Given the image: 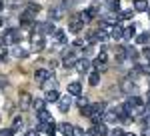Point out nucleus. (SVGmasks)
Instances as JSON below:
<instances>
[{
	"label": "nucleus",
	"instance_id": "423d86ee",
	"mask_svg": "<svg viewBox=\"0 0 150 136\" xmlns=\"http://www.w3.org/2000/svg\"><path fill=\"white\" fill-rule=\"evenodd\" d=\"M90 66H92V62H90L88 58H78V60L74 62V68H76L80 74H86V72L90 70Z\"/></svg>",
	"mask_w": 150,
	"mask_h": 136
},
{
	"label": "nucleus",
	"instance_id": "37998d69",
	"mask_svg": "<svg viewBox=\"0 0 150 136\" xmlns=\"http://www.w3.org/2000/svg\"><path fill=\"white\" fill-rule=\"evenodd\" d=\"M0 26H2V18H0Z\"/></svg>",
	"mask_w": 150,
	"mask_h": 136
},
{
	"label": "nucleus",
	"instance_id": "6e6552de",
	"mask_svg": "<svg viewBox=\"0 0 150 136\" xmlns=\"http://www.w3.org/2000/svg\"><path fill=\"white\" fill-rule=\"evenodd\" d=\"M48 78H52V72L46 70V68H40V70H36V72H34V80H36V82H46Z\"/></svg>",
	"mask_w": 150,
	"mask_h": 136
},
{
	"label": "nucleus",
	"instance_id": "a211bd4d",
	"mask_svg": "<svg viewBox=\"0 0 150 136\" xmlns=\"http://www.w3.org/2000/svg\"><path fill=\"white\" fill-rule=\"evenodd\" d=\"M88 84H90V86H98V84H100V72H96V70L90 72V76H88Z\"/></svg>",
	"mask_w": 150,
	"mask_h": 136
},
{
	"label": "nucleus",
	"instance_id": "5701e85b",
	"mask_svg": "<svg viewBox=\"0 0 150 136\" xmlns=\"http://www.w3.org/2000/svg\"><path fill=\"white\" fill-rule=\"evenodd\" d=\"M124 50H126V58H130V60H136V58H138L136 48H132V46H124Z\"/></svg>",
	"mask_w": 150,
	"mask_h": 136
},
{
	"label": "nucleus",
	"instance_id": "cd10ccee",
	"mask_svg": "<svg viewBox=\"0 0 150 136\" xmlns=\"http://www.w3.org/2000/svg\"><path fill=\"white\" fill-rule=\"evenodd\" d=\"M44 104H46V102L40 100V98H32V108H36V112H38V110H42V108H44Z\"/></svg>",
	"mask_w": 150,
	"mask_h": 136
},
{
	"label": "nucleus",
	"instance_id": "ddd939ff",
	"mask_svg": "<svg viewBox=\"0 0 150 136\" xmlns=\"http://www.w3.org/2000/svg\"><path fill=\"white\" fill-rule=\"evenodd\" d=\"M48 16H50V20H60V18L64 16L62 6H58V8H50V10H48Z\"/></svg>",
	"mask_w": 150,
	"mask_h": 136
},
{
	"label": "nucleus",
	"instance_id": "79ce46f5",
	"mask_svg": "<svg viewBox=\"0 0 150 136\" xmlns=\"http://www.w3.org/2000/svg\"><path fill=\"white\" fill-rule=\"evenodd\" d=\"M146 12H148V16H150V4H148V10H146Z\"/></svg>",
	"mask_w": 150,
	"mask_h": 136
},
{
	"label": "nucleus",
	"instance_id": "c756f323",
	"mask_svg": "<svg viewBox=\"0 0 150 136\" xmlns=\"http://www.w3.org/2000/svg\"><path fill=\"white\" fill-rule=\"evenodd\" d=\"M64 38H66V32H64V30H56V32H54V40H56V42H64Z\"/></svg>",
	"mask_w": 150,
	"mask_h": 136
},
{
	"label": "nucleus",
	"instance_id": "9d476101",
	"mask_svg": "<svg viewBox=\"0 0 150 136\" xmlns=\"http://www.w3.org/2000/svg\"><path fill=\"white\" fill-rule=\"evenodd\" d=\"M58 104H60V106H58V108H60V112L66 114L70 110V104H72V102H70L68 96H62V98H58Z\"/></svg>",
	"mask_w": 150,
	"mask_h": 136
},
{
	"label": "nucleus",
	"instance_id": "f704fd0d",
	"mask_svg": "<svg viewBox=\"0 0 150 136\" xmlns=\"http://www.w3.org/2000/svg\"><path fill=\"white\" fill-rule=\"evenodd\" d=\"M76 104H78V106H80V108H84V106H86V104H88V98H86V96H84V98H78V102H76Z\"/></svg>",
	"mask_w": 150,
	"mask_h": 136
},
{
	"label": "nucleus",
	"instance_id": "58836bf2",
	"mask_svg": "<svg viewBox=\"0 0 150 136\" xmlns=\"http://www.w3.org/2000/svg\"><path fill=\"white\" fill-rule=\"evenodd\" d=\"M2 86H6V78L4 76H0V90H2Z\"/></svg>",
	"mask_w": 150,
	"mask_h": 136
},
{
	"label": "nucleus",
	"instance_id": "bb28decb",
	"mask_svg": "<svg viewBox=\"0 0 150 136\" xmlns=\"http://www.w3.org/2000/svg\"><path fill=\"white\" fill-rule=\"evenodd\" d=\"M22 126H24V122H22V118H20V116H16V118L12 120V130H14V132H16V130H20Z\"/></svg>",
	"mask_w": 150,
	"mask_h": 136
},
{
	"label": "nucleus",
	"instance_id": "c85d7f7f",
	"mask_svg": "<svg viewBox=\"0 0 150 136\" xmlns=\"http://www.w3.org/2000/svg\"><path fill=\"white\" fill-rule=\"evenodd\" d=\"M108 6H110V10H114V12H118V8H120V0H104Z\"/></svg>",
	"mask_w": 150,
	"mask_h": 136
},
{
	"label": "nucleus",
	"instance_id": "4be33fe9",
	"mask_svg": "<svg viewBox=\"0 0 150 136\" xmlns=\"http://www.w3.org/2000/svg\"><path fill=\"white\" fill-rule=\"evenodd\" d=\"M42 84H44V90H58V82L54 78H52V80L48 78L46 82H42Z\"/></svg>",
	"mask_w": 150,
	"mask_h": 136
},
{
	"label": "nucleus",
	"instance_id": "7c9ffc66",
	"mask_svg": "<svg viewBox=\"0 0 150 136\" xmlns=\"http://www.w3.org/2000/svg\"><path fill=\"white\" fill-rule=\"evenodd\" d=\"M12 134H14L12 128H0V136H12Z\"/></svg>",
	"mask_w": 150,
	"mask_h": 136
},
{
	"label": "nucleus",
	"instance_id": "a878e982",
	"mask_svg": "<svg viewBox=\"0 0 150 136\" xmlns=\"http://www.w3.org/2000/svg\"><path fill=\"white\" fill-rule=\"evenodd\" d=\"M124 58H126V50H124V46H118V48H116V60L122 62Z\"/></svg>",
	"mask_w": 150,
	"mask_h": 136
},
{
	"label": "nucleus",
	"instance_id": "aec40b11",
	"mask_svg": "<svg viewBox=\"0 0 150 136\" xmlns=\"http://www.w3.org/2000/svg\"><path fill=\"white\" fill-rule=\"evenodd\" d=\"M116 14H118V20H128L134 16V10H118Z\"/></svg>",
	"mask_w": 150,
	"mask_h": 136
},
{
	"label": "nucleus",
	"instance_id": "e433bc0d",
	"mask_svg": "<svg viewBox=\"0 0 150 136\" xmlns=\"http://www.w3.org/2000/svg\"><path fill=\"white\" fill-rule=\"evenodd\" d=\"M0 58H6V46L0 44Z\"/></svg>",
	"mask_w": 150,
	"mask_h": 136
},
{
	"label": "nucleus",
	"instance_id": "2eb2a0df",
	"mask_svg": "<svg viewBox=\"0 0 150 136\" xmlns=\"http://www.w3.org/2000/svg\"><path fill=\"white\" fill-rule=\"evenodd\" d=\"M132 6H134V10H136V12H146V10H148V0H134Z\"/></svg>",
	"mask_w": 150,
	"mask_h": 136
},
{
	"label": "nucleus",
	"instance_id": "f8f14e48",
	"mask_svg": "<svg viewBox=\"0 0 150 136\" xmlns=\"http://www.w3.org/2000/svg\"><path fill=\"white\" fill-rule=\"evenodd\" d=\"M36 116H38V120H40V122H52V120H54V118H52V114L48 112L46 108L38 110V112H36Z\"/></svg>",
	"mask_w": 150,
	"mask_h": 136
},
{
	"label": "nucleus",
	"instance_id": "2f4dec72",
	"mask_svg": "<svg viewBox=\"0 0 150 136\" xmlns=\"http://www.w3.org/2000/svg\"><path fill=\"white\" fill-rule=\"evenodd\" d=\"M110 136H124V130H122V128H120V126H116L114 130H112V132H110Z\"/></svg>",
	"mask_w": 150,
	"mask_h": 136
},
{
	"label": "nucleus",
	"instance_id": "72a5a7b5",
	"mask_svg": "<svg viewBox=\"0 0 150 136\" xmlns=\"http://www.w3.org/2000/svg\"><path fill=\"white\" fill-rule=\"evenodd\" d=\"M140 136H150V124H144V126H142V132H140Z\"/></svg>",
	"mask_w": 150,
	"mask_h": 136
},
{
	"label": "nucleus",
	"instance_id": "4468645a",
	"mask_svg": "<svg viewBox=\"0 0 150 136\" xmlns=\"http://www.w3.org/2000/svg\"><path fill=\"white\" fill-rule=\"evenodd\" d=\"M134 34H136V26L130 24V26H126V28H122V40H130Z\"/></svg>",
	"mask_w": 150,
	"mask_h": 136
},
{
	"label": "nucleus",
	"instance_id": "473e14b6",
	"mask_svg": "<svg viewBox=\"0 0 150 136\" xmlns=\"http://www.w3.org/2000/svg\"><path fill=\"white\" fill-rule=\"evenodd\" d=\"M72 136H86V132H84L82 128H76V126H74V128H72Z\"/></svg>",
	"mask_w": 150,
	"mask_h": 136
},
{
	"label": "nucleus",
	"instance_id": "4c0bfd02",
	"mask_svg": "<svg viewBox=\"0 0 150 136\" xmlns=\"http://www.w3.org/2000/svg\"><path fill=\"white\" fill-rule=\"evenodd\" d=\"M26 136H40V132H38V130H28Z\"/></svg>",
	"mask_w": 150,
	"mask_h": 136
},
{
	"label": "nucleus",
	"instance_id": "c03bdc74",
	"mask_svg": "<svg viewBox=\"0 0 150 136\" xmlns=\"http://www.w3.org/2000/svg\"><path fill=\"white\" fill-rule=\"evenodd\" d=\"M148 84H150V78H148Z\"/></svg>",
	"mask_w": 150,
	"mask_h": 136
},
{
	"label": "nucleus",
	"instance_id": "393cba45",
	"mask_svg": "<svg viewBox=\"0 0 150 136\" xmlns=\"http://www.w3.org/2000/svg\"><path fill=\"white\" fill-rule=\"evenodd\" d=\"M148 40H150V34L148 32H142V34L136 36V42H138V44H148Z\"/></svg>",
	"mask_w": 150,
	"mask_h": 136
},
{
	"label": "nucleus",
	"instance_id": "6ab92c4d",
	"mask_svg": "<svg viewBox=\"0 0 150 136\" xmlns=\"http://www.w3.org/2000/svg\"><path fill=\"white\" fill-rule=\"evenodd\" d=\"M58 128H60V132H62L64 136H72V128H74V126L68 124V122H62V124L58 126Z\"/></svg>",
	"mask_w": 150,
	"mask_h": 136
},
{
	"label": "nucleus",
	"instance_id": "ea45409f",
	"mask_svg": "<svg viewBox=\"0 0 150 136\" xmlns=\"http://www.w3.org/2000/svg\"><path fill=\"white\" fill-rule=\"evenodd\" d=\"M124 136H136V134H132V132H124Z\"/></svg>",
	"mask_w": 150,
	"mask_h": 136
},
{
	"label": "nucleus",
	"instance_id": "9b49d317",
	"mask_svg": "<svg viewBox=\"0 0 150 136\" xmlns=\"http://www.w3.org/2000/svg\"><path fill=\"white\" fill-rule=\"evenodd\" d=\"M68 94H72V96H80L82 94V84L80 82H70L68 84Z\"/></svg>",
	"mask_w": 150,
	"mask_h": 136
},
{
	"label": "nucleus",
	"instance_id": "b1692460",
	"mask_svg": "<svg viewBox=\"0 0 150 136\" xmlns=\"http://www.w3.org/2000/svg\"><path fill=\"white\" fill-rule=\"evenodd\" d=\"M40 8H42V6H38V4H34V2H30V4L26 6V12H30L32 16H36V14L40 12Z\"/></svg>",
	"mask_w": 150,
	"mask_h": 136
},
{
	"label": "nucleus",
	"instance_id": "f257e3e1",
	"mask_svg": "<svg viewBox=\"0 0 150 136\" xmlns=\"http://www.w3.org/2000/svg\"><path fill=\"white\" fill-rule=\"evenodd\" d=\"M78 58H82L80 48H76V46H70V48H66V50L62 52V64H64L66 68H70V66H74V62H76Z\"/></svg>",
	"mask_w": 150,
	"mask_h": 136
},
{
	"label": "nucleus",
	"instance_id": "a19ab883",
	"mask_svg": "<svg viewBox=\"0 0 150 136\" xmlns=\"http://www.w3.org/2000/svg\"><path fill=\"white\" fill-rule=\"evenodd\" d=\"M2 8H4V2H2V0H0V10H2Z\"/></svg>",
	"mask_w": 150,
	"mask_h": 136
},
{
	"label": "nucleus",
	"instance_id": "f03ea898",
	"mask_svg": "<svg viewBox=\"0 0 150 136\" xmlns=\"http://www.w3.org/2000/svg\"><path fill=\"white\" fill-rule=\"evenodd\" d=\"M20 40V30L18 28H6L0 36V44L2 46H14Z\"/></svg>",
	"mask_w": 150,
	"mask_h": 136
},
{
	"label": "nucleus",
	"instance_id": "c9c22d12",
	"mask_svg": "<svg viewBox=\"0 0 150 136\" xmlns=\"http://www.w3.org/2000/svg\"><path fill=\"white\" fill-rule=\"evenodd\" d=\"M142 56H144V58H146V60L150 62V48H148V46H146V48L142 50Z\"/></svg>",
	"mask_w": 150,
	"mask_h": 136
},
{
	"label": "nucleus",
	"instance_id": "7ed1b4c3",
	"mask_svg": "<svg viewBox=\"0 0 150 136\" xmlns=\"http://www.w3.org/2000/svg\"><path fill=\"white\" fill-rule=\"evenodd\" d=\"M120 90L124 92V94H128V96H134L138 92V86H136V82L132 78H124L120 82Z\"/></svg>",
	"mask_w": 150,
	"mask_h": 136
},
{
	"label": "nucleus",
	"instance_id": "20e7f679",
	"mask_svg": "<svg viewBox=\"0 0 150 136\" xmlns=\"http://www.w3.org/2000/svg\"><path fill=\"white\" fill-rule=\"evenodd\" d=\"M86 136H108V128L104 122H94L92 128H88Z\"/></svg>",
	"mask_w": 150,
	"mask_h": 136
},
{
	"label": "nucleus",
	"instance_id": "1a4fd4ad",
	"mask_svg": "<svg viewBox=\"0 0 150 136\" xmlns=\"http://www.w3.org/2000/svg\"><path fill=\"white\" fill-rule=\"evenodd\" d=\"M82 26H84V24L80 22V18H78V16H72V20H70V26H68V30L72 34H78L82 30Z\"/></svg>",
	"mask_w": 150,
	"mask_h": 136
},
{
	"label": "nucleus",
	"instance_id": "f3484780",
	"mask_svg": "<svg viewBox=\"0 0 150 136\" xmlns=\"http://www.w3.org/2000/svg\"><path fill=\"white\" fill-rule=\"evenodd\" d=\"M32 46H34V50H42L44 48V38L40 34H36L34 38H32Z\"/></svg>",
	"mask_w": 150,
	"mask_h": 136
},
{
	"label": "nucleus",
	"instance_id": "412c9836",
	"mask_svg": "<svg viewBox=\"0 0 150 136\" xmlns=\"http://www.w3.org/2000/svg\"><path fill=\"white\" fill-rule=\"evenodd\" d=\"M12 52H14V56H16V58H26V56H28V50H26V48H20V46H14Z\"/></svg>",
	"mask_w": 150,
	"mask_h": 136
},
{
	"label": "nucleus",
	"instance_id": "dca6fc26",
	"mask_svg": "<svg viewBox=\"0 0 150 136\" xmlns=\"http://www.w3.org/2000/svg\"><path fill=\"white\" fill-rule=\"evenodd\" d=\"M58 98H60L58 90H46V94H44V102H56Z\"/></svg>",
	"mask_w": 150,
	"mask_h": 136
},
{
	"label": "nucleus",
	"instance_id": "0eeeda50",
	"mask_svg": "<svg viewBox=\"0 0 150 136\" xmlns=\"http://www.w3.org/2000/svg\"><path fill=\"white\" fill-rule=\"evenodd\" d=\"M20 110H28L30 106H32V96L28 94V92H20Z\"/></svg>",
	"mask_w": 150,
	"mask_h": 136
},
{
	"label": "nucleus",
	"instance_id": "39448f33",
	"mask_svg": "<svg viewBox=\"0 0 150 136\" xmlns=\"http://www.w3.org/2000/svg\"><path fill=\"white\" fill-rule=\"evenodd\" d=\"M92 64H94V68H96V72H106V68H108V56H106V52L96 54Z\"/></svg>",
	"mask_w": 150,
	"mask_h": 136
}]
</instances>
